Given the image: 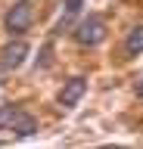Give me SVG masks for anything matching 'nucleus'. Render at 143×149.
Instances as JSON below:
<instances>
[{
  "label": "nucleus",
  "mask_w": 143,
  "mask_h": 149,
  "mask_svg": "<svg viewBox=\"0 0 143 149\" xmlns=\"http://www.w3.org/2000/svg\"><path fill=\"white\" fill-rule=\"evenodd\" d=\"M75 40L81 47H96L106 40V22L103 16H87L75 25Z\"/></svg>",
  "instance_id": "nucleus-1"
},
{
  "label": "nucleus",
  "mask_w": 143,
  "mask_h": 149,
  "mask_svg": "<svg viewBox=\"0 0 143 149\" xmlns=\"http://www.w3.org/2000/svg\"><path fill=\"white\" fill-rule=\"evenodd\" d=\"M3 25H6L10 34H25V31L31 28V0H19V3L6 13Z\"/></svg>",
  "instance_id": "nucleus-2"
},
{
  "label": "nucleus",
  "mask_w": 143,
  "mask_h": 149,
  "mask_svg": "<svg viewBox=\"0 0 143 149\" xmlns=\"http://www.w3.org/2000/svg\"><path fill=\"white\" fill-rule=\"evenodd\" d=\"M25 56H28V44H25V40H10V44L0 50V72L19 68V65L25 62Z\"/></svg>",
  "instance_id": "nucleus-3"
},
{
  "label": "nucleus",
  "mask_w": 143,
  "mask_h": 149,
  "mask_svg": "<svg viewBox=\"0 0 143 149\" xmlns=\"http://www.w3.org/2000/svg\"><path fill=\"white\" fill-rule=\"evenodd\" d=\"M84 93H87V81H84V78H72V81H66V84H62V90H59V106L72 109V106L81 102Z\"/></svg>",
  "instance_id": "nucleus-4"
},
{
  "label": "nucleus",
  "mask_w": 143,
  "mask_h": 149,
  "mask_svg": "<svg viewBox=\"0 0 143 149\" xmlns=\"http://www.w3.org/2000/svg\"><path fill=\"white\" fill-rule=\"evenodd\" d=\"M13 134H16V137H31V134H38V121L31 118L28 112H19V115H16V121H13Z\"/></svg>",
  "instance_id": "nucleus-5"
},
{
  "label": "nucleus",
  "mask_w": 143,
  "mask_h": 149,
  "mask_svg": "<svg viewBox=\"0 0 143 149\" xmlns=\"http://www.w3.org/2000/svg\"><path fill=\"white\" fill-rule=\"evenodd\" d=\"M124 53H128V56L143 53V25L131 28V34H128V40H124Z\"/></svg>",
  "instance_id": "nucleus-6"
},
{
  "label": "nucleus",
  "mask_w": 143,
  "mask_h": 149,
  "mask_svg": "<svg viewBox=\"0 0 143 149\" xmlns=\"http://www.w3.org/2000/svg\"><path fill=\"white\" fill-rule=\"evenodd\" d=\"M81 3H84V0H66V16L59 19V25H56V34H62V31H66V28L72 25V19H75L78 13H81Z\"/></svg>",
  "instance_id": "nucleus-7"
},
{
  "label": "nucleus",
  "mask_w": 143,
  "mask_h": 149,
  "mask_svg": "<svg viewBox=\"0 0 143 149\" xmlns=\"http://www.w3.org/2000/svg\"><path fill=\"white\" fill-rule=\"evenodd\" d=\"M19 112H22L19 106H0V130H10Z\"/></svg>",
  "instance_id": "nucleus-8"
},
{
  "label": "nucleus",
  "mask_w": 143,
  "mask_h": 149,
  "mask_svg": "<svg viewBox=\"0 0 143 149\" xmlns=\"http://www.w3.org/2000/svg\"><path fill=\"white\" fill-rule=\"evenodd\" d=\"M137 96H140V100H143V78H140V81H137Z\"/></svg>",
  "instance_id": "nucleus-9"
}]
</instances>
